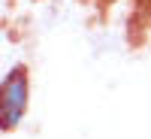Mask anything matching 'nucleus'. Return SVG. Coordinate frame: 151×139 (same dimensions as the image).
I'll return each instance as SVG.
<instances>
[{"label":"nucleus","instance_id":"f257e3e1","mask_svg":"<svg viewBox=\"0 0 151 139\" xmlns=\"http://www.w3.org/2000/svg\"><path fill=\"white\" fill-rule=\"evenodd\" d=\"M30 106V73L24 64H12L0 82V130H18Z\"/></svg>","mask_w":151,"mask_h":139}]
</instances>
